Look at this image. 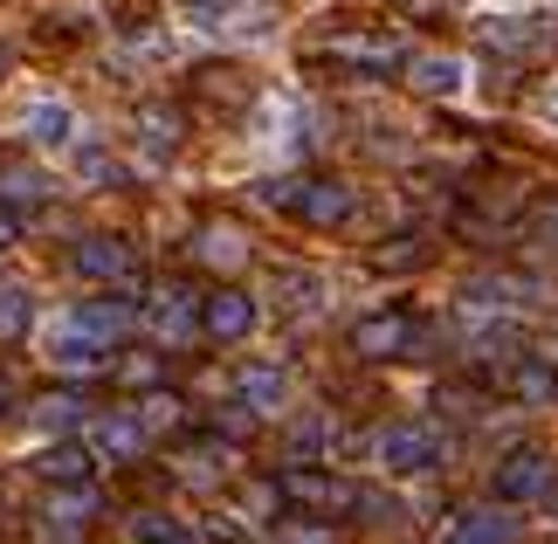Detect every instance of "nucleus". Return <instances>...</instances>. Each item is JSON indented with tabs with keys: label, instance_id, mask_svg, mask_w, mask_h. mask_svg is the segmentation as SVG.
Segmentation results:
<instances>
[{
	"label": "nucleus",
	"instance_id": "obj_4",
	"mask_svg": "<svg viewBox=\"0 0 558 544\" xmlns=\"http://www.w3.org/2000/svg\"><path fill=\"white\" fill-rule=\"evenodd\" d=\"M276 496H290V504H304V510H352L359 504V489L325 475V469H283L276 475Z\"/></svg>",
	"mask_w": 558,
	"mask_h": 544
},
{
	"label": "nucleus",
	"instance_id": "obj_34",
	"mask_svg": "<svg viewBox=\"0 0 558 544\" xmlns=\"http://www.w3.org/2000/svg\"><path fill=\"white\" fill-rule=\"evenodd\" d=\"M0 70H8V49H0Z\"/></svg>",
	"mask_w": 558,
	"mask_h": 544
},
{
	"label": "nucleus",
	"instance_id": "obj_32",
	"mask_svg": "<svg viewBox=\"0 0 558 544\" xmlns=\"http://www.w3.org/2000/svg\"><path fill=\"white\" fill-rule=\"evenodd\" d=\"M545 496H551V517H558V489H545Z\"/></svg>",
	"mask_w": 558,
	"mask_h": 544
},
{
	"label": "nucleus",
	"instance_id": "obj_2",
	"mask_svg": "<svg viewBox=\"0 0 558 544\" xmlns=\"http://www.w3.org/2000/svg\"><path fill=\"white\" fill-rule=\"evenodd\" d=\"M414 317L407 311H373V317H359L352 324V352L359 359H400V352H414Z\"/></svg>",
	"mask_w": 558,
	"mask_h": 544
},
{
	"label": "nucleus",
	"instance_id": "obj_25",
	"mask_svg": "<svg viewBox=\"0 0 558 544\" xmlns=\"http://www.w3.org/2000/svg\"><path fill=\"white\" fill-rule=\"evenodd\" d=\"M132 524H138V537H145V544H186V531L173 524V517H159V510H145V517H132Z\"/></svg>",
	"mask_w": 558,
	"mask_h": 544
},
{
	"label": "nucleus",
	"instance_id": "obj_3",
	"mask_svg": "<svg viewBox=\"0 0 558 544\" xmlns=\"http://www.w3.org/2000/svg\"><path fill=\"white\" fill-rule=\"evenodd\" d=\"M551 489V455L545 448H510L497 462V504H531Z\"/></svg>",
	"mask_w": 558,
	"mask_h": 544
},
{
	"label": "nucleus",
	"instance_id": "obj_16",
	"mask_svg": "<svg viewBox=\"0 0 558 544\" xmlns=\"http://www.w3.org/2000/svg\"><path fill=\"white\" fill-rule=\"evenodd\" d=\"M70 317L83 324V331H97L104 344H111L118 331H132V303H124V297H97V303H76Z\"/></svg>",
	"mask_w": 558,
	"mask_h": 544
},
{
	"label": "nucleus",
	"instance_id": "obj_17",
	"mask_svg": "<svg viewBox=\"0 0 558 544\" xmlns=\"http://www.w3.org/2000/svg\"><path fill=\"white\" fill-rule=\"evenodd\" d=\"M41 475H49V483H90V448L83 442H56V448H41V462H35Z\"/></svg>",
	"mask_w": 558,
	"mask_h": 544
},
{
	"label": "nucleus",
	"instance_id": "obj_14",
	"mask_svg": "<svg viewBox=\"0 0 558 544\" xmlns=\"http://www.w3.org/2000/svg\"><path fill=\"white\" fill-rule=\"evenodd\" d=\"M28 138L41 152H62V145L76 138V111H70V104H56V97H41L35 111H28Z\"/></svg>",
	"mask_w": 558,
	"mask_h": 544
},
{
	"label": "nucleus",
	"instance_id": "obj_1",
	"mask_svg": "<svg viewBox=\"0 0 558 544\" xmlns=\"http://www.w3.org/2000/svg\"><path fill=\"white\" fill-rule=\"evenodd\" d=\"M373 455H379L386 475H427V469L441 462V434L421 427V421H393V427H379Z\"/></svg>",
	"mask_w": 558,
	"mask_h": 544
},
{
	"label": "nucleus",
	"instance_id": "obj_22",
	"mask_svg": "<svg viewBox=\"0 0 558 544\" xmlns=\"http://www.w3.org/2000/svg\"><path fill=\"white\" fill-rule=\"evenodd\" d=\"M201 255H207V263H221V269H234V263H242V234H234V228H207L201 234Z\"/></svg>",
	"mask_w": 558,
	"mask_h": 544
},
{
	"label": "nucleus",
	"instance_id": "obj_11",
	"mask_svg": "<svg viewBox=\"0 0 558 544\" xmlns=\"http://www.w3.org/2000/svg\"><path fill=\"white\" fill-rule=\"evenodd\" d=\"M49 359L62 365V373H90V365H104V338L97 331H83V324H56L49 331Z\"/></svg>",
	"mask_w": 558,
	"mask_h": 544
},
{
	"label": "nucleus",
	"instance_id": "obj_8",
	"mask_svg": "<svg viewBox=\"0 0 558 544\" xmlns=\"http://www.w3.org/2000/svg\"><path fill=\"white\" fill-rule=\"evenodd\" d=\"M145 442H153V427H145L138 413H104V421L90 427V448L111 455V462H132V455H145Z\"/></svg>",
	"mask_w": 558,
	"mask_h": 544
},
{
	"label": "nucleus",
	"instance_id": "obj_30",
	"mask_svg": "<svg viewBox=\"0 0 558 544\" xmlns=\"http://www.w3.org/2000/svg\"><path fill=\"white\" fill-rule=\"evenodd\" d=\"M8 407H14V379H8V373H0V413H8Z\"/></svg>",
	"mask_w": 558,
	"mask_h": 544
},
{
	"label": "nucleus",
	"instance_id": "obj_19",
	"mask_svg": "<svg viewBox=\"0 0 558 544\" xmlns=\"http://www.w3.org/2000/svg\"><path fill=\"white\" fill-rule=\"evenodd\" d=\"M510 386H518V400H531V407H551V400H558V373H551L545 359H518Z\"/></svg>",
	"mask_w": 558,
	"mask_h": 544
},
{
	"label": "nucleus",
	"instance_id": "obj_12",
	"mask_svg": "<svg viewBox=\"0 0 558 544\" xmlns=\"http://www.w3.org/2000/svg\"><path fill=\"white\" fill-rule=\"evenodd\" d=\"M414 90H427V97H462L469 90V62L462 56H414Z\"/></svg>",
	"mask_w": 558,
	"mask_h": 544
},
{
	"label": "nucleus",
	"instance_id": "obj_18",
	"mask_svg": "<svg viewBox=\"0 0 558 544\" xmlns=\"http://www.w3.org/2000/svg\"><path fill=\"white\" fill-rule=\"evenodd\" d=\"M153 331L159 338H193V297L186 290H159L153 297Z\"/></svg>",
	"mask_w": 558,
	"mask_h": 544
},
{
	"label": "nucleus",
	"instance_id": "obj_10",
	"mask_svg": "<svg viewBox=\"0 0 558 544\" xmlns=\"http://www.w3.org/2000/svg\"><path fill=\"white\" fill-rule=\"evenodd\" d=\"M441 544H518V524H510L497 504H483V510H462L456 524L441 531Z\"/></svg>",
	"mask_w": 558,
	"mask_h": 544
},
{
	"label": "nucleus",
	"instance_id": "obj_28",
	"mask_svg": "<svg viewBox=\"0 0 558 544\" xmlns=\"http://www.w3.org/2000/svg\"><path fill=\"white\" fill-rule=\"evenodd\" d=\"M276 544H331V531H283Z\"/></svg>",
	"mask_w": 558,
	"mask_h": 544
},
{
	"label": "nucleus",
	"instance_id": "obj_27",
	"mask_svg": "<svg viewBox=\"0 0 558 544\" xmlns=\"http://www.w3.org/2000/svg\"><path fill=\"white\" fill-rule=\"evenodd\" d=\"M76 172H83V180H118V159H111V152H97V145H83L76 152Z\"/></svg>",
	"mask_w": 558,
	"mask_h": 544
},
{
	"label": "nucleus",
	"instance_id": "obj_20",
	"mask_svg": "<svg viewBox=\"0 0 558 544\" xmlns=\"http://www.w3.org/2000/svg\"><path fill=\"white\" fill-rule=\"evenodd\" d=\"M276 290H283V303H290L296 317H311L317 303H325V276H311V269H283V276H276Z\"/></svg>",
	"mask_w": 558,
	"mask_h": 544
},
{
	"label": "nucleus",
	"instance_id": "obj_33",
	"mask_svg": "<svg viewBox=\"0 0 558 544\" xmlns=\"http://www.w3.org/2000/svg\"><path fill=\"white\" fill-rule=\"evenodd\" d=\"M545 228H551V234H558V207H551V221H545Z\"/></svg>",
	"mask_w": 558,
	"mask_h": 544
},
{
	"label": "nucleus",
	"instance_id": "obj_26",
	"mask_svg": "<svg viewBox=\"0 0 558 544\" xmlns=\"http://www.w3.org/2000/svg\"><path fill=\"white\" fill-rule=\"evenodd\" d=\"M173 132H180L173 111H145V145H153V152H173Z\"/></svg>",
	"mask_w": 558,
	"mask_h": 544
},
{
	"label": "nucleus",
	"instance_id": "obj_31",
	"mask_svg": "<svg viewBox=\"0 0 558 544\" xmlns=\"http://www.w3.org/2000/svg\"><path fill=\"white\" fill-rule=\"evenodd\" d=\"M545 118H551V124H558V90H551V97H545Z\"/></svg>",
	"mask_w": 558,
	"mask_h": 544
},
{
	"label": "nucleus",
	"instance_id": "obj_9",
	"mask_svg": "<svg viewBox=\"0 0 558 544\" xmlns=\"http://www.w3.org/2000/svg\"><path fill=\"white\" fill-rule=\"evenodd\" d=\"M331 56L352 62V70H400V62H407V41L400 35H338Z\"/></svg>",
	"mask_w": 558,
	"mask_h": 544
},
{
	"label": "nucleus",
	"instance_id": "obj_23",
	"mask_svg": "<svg viewBox=\"0 0 558 544\" xmlns=\"http://www.w3.org/2000/svg\"><path fill=\"white\" fill-rule=\"evenodd\" d=\"M90 510H97V496H90V489H76V496H56V504H49V524L76 531V524H83V517H90Z\"/></svg>",
	"mask_w": 558,
	"mask_h": 544
},
{
	"label": "nucleus",
	"instance_id": "obj_15",
	"mask_svg": "<svg viewBox=\"0 0 558 544\" xmlns=\"http://www.w3.org/2000/svg\"><path fill=\"white\" fill-rule=\"evenodd\" d=\"M180 14L193 21V28H207V35L248 28V0H180Z\"/></svg>",
	"mask_w": 558,
	"mask_h": 544
},
{
	"label": "nucleus",
	"instance_id": "obj_13",
	"mask_svg": "<svg viewBox=\"0 0 558 544\" xmlns=\"http://www.w3.org/2000/svg\"><path fill=\"white\" fill-rule=\"evenodd\" d=\"M242 400H248V413H276L283 407V394H290V373L283 365H242Z\"/></svg>",
	"mask_w": 558,
	"mask_h": 544
},
{
	"label": "nucleus",
	"instance_id": "obj_24",
	"mask_svg": "<svg viewBox=\"0 0 558 544\" xmlns=\"http://www.w3.org/2000/svg\"><path fill=\"white\" fill-rule=\"evenodd\" d=\"M76 421H83V400L76 394H49V400H41V427H49V434L56 427H76Z\"/></svg>",
	"mask_w": 558,
	"mask_h": 544
},
{
	"label": "nucleus",
	"instance_id": "obj_5",
	"mask_svg": "<svg viewBox=\"0 0 558 544\" xmlns=\"http://www.w3.org/2000/svg\"><path fill=\"white\" fill-rule=\"evenodd\" d=\"M290 207L304 214L311 228H338V221H352L359 193H352L345 180H304V186H296V201H290Z\"/></svg>",
	"mask_w": 558,
	"mask_h": 544
},
{
	"label": "nucleus",
	"instance_id": "obj_21",
	"mask_svg": "<svg viewBox=\"0 0 558 544\" xmlns=\"http://www.w3.org/2000/svg\"><path fill=\"white\" fill-rule=\"evenodd\" d=\"M28 317H35L28 290H21V282H8V290H0V338H21V331H28Z\"/></svg>",
	"mask_w": 558,
	"mask_h": 544
},
{
	"label": "nucleus",
	"instance_id": "obj_29",
	"mask_svg": "<svg viewBox=\"0 0 558 544\" xmlns=\"http://www.w3.org/2000/svg\"><path fill=\"white\" fill-rule=\"evenodd\" d=\"M14 234H21V221H14L8 207H0V249H14Z\"/></svg>",
	"mask_w": 558,
	"mask_h": 544
},
{
	"label": "nucleus",
	"instance_id": "obj_6",
	"mask_svg": "<svg viewBox=\"0 0 558 544\" xmlns=\"http://www.w3.org/2000/svg\"><path fill=\"white\" fill-rule=\"evenodd\" d=\"M255 297H242V290H214L207 303H201V331L207 338H221V344H234V338H248L255 331Z\"/></svg>",
	"mask_w": 558,
	"mask_h": 544
},
{
	"label": "nucleus",
	"instance_id": "obj_7",
	"mask_svg": "<svg viewBox=\"0 0 558 544\" xmlns=\"http://www.w3.org/2000/svg\"><path fill=\"white\" fill-rule=\"evenodd\" d=\"M76 269L97 276V282H132V242H118V234H83L76 242Z\"/></svg>",
	"mask_w": 558,
	"mask_h": 544
}]
</instances>
